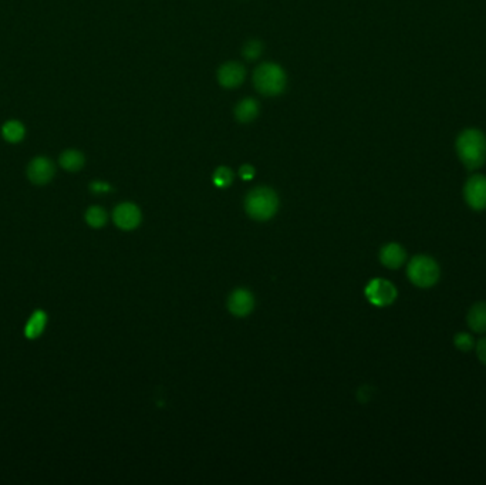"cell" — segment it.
I'll list each match as a JSON object with an SVG mask.
<instances>
[{
    "instance_id": "obj_16",
    "label": "cell",
    "mask_w": 486,
    "mask_h": 485,
    "mask_svg": "<svg viewBox=\"0 0 486 485\" xmlns=\"http://www.w3.org/2000/svg\"><path fill=\"white\" fill-rule=\"evenodd\" d=\"M2 134H4V138H5L8 142L16 144V142H20V141L25 138L26 130H25V125H23L20 121L12 120V121H8V123L4 125Z\"/></svg>"
},
{
    "instance_id": "obj_22",
    "label": "cell",
    "mask_w": 486,
    "mask_h": 485,
    "mask_svg": "<svg viewBox=\"0 0 486 485\" xmlns=\"http://www.w3.org/2000/svg\"><path fill=\"white\" fill-rule=\"evenodd\" d=\"M255 168L252 167V165H249V164H247V165H242L240 167V170H239V175H240V178L242 179H245V181H251L254 177H255Z\"/></svg>"
},
{
    "instance_id": "obj_17",
    "label": "cell",
    "mask_w": 486,
    "mask_h": 485,
    "mask_svg": "<svg viewBox=\"0 0 486 485\" xmlns=\"http://www.w3.org/2000/svg\"><path fill=\"white\" fill-rule=\"evenodd\" d=\"M85 222L91 228H103L107 224V212L102 207H91L85 212Z\"/></svg>"
},
{
    "instance_id": "obj_8",
    "label": "cell",
    "mask_w": 486,
    "mask_h": 485,
    "mask_svg": "<svg viewBox=\"0 0 486 485\" xmlns=\"http://www.w3.org/2000/svg\"><path fill=\"white\" fill-rule=\"evenodd\" d=\"M55 164L46 158V157H37L34 158L29 168H27V175L29 179L36 184V185H46L50 182L55 177Z\"/></svg>"
},
{
    "instance_id": "obj_13",
    "label": "cell",
    "mask_w": 486,
    "mask_h": 485,
    "mask_svg": "<svg viewBox=\"0 0 486 485\" xmlns=\"http://www.w3.org/2000/svg\"><path fill=\"white\" fill-rule=\"evenodd\" d=\"M259 114V104L254 99H245L237 103L235 107V117L240 123H251Z\"/></svg>"
},
{
    "instance_id": "obj_21",
    "label": "cell",
    "mask_w": 486,
    "mask_h": 485,
    "mask_svg": "<svg viewBox=\"0 0 486 485\" xmlns=\"http://www.w3.org/2000/svg\"><path fill=\"white\" fill-rule=\"evenodd\" d=\"M90 189L94 193H107L111 191V186L107 182H102V181H94L90 184Z\"/></svg>"
},
{
    "instance_id": "obj_18",
    "label": "cell",
    "mask_w": 486,
    "mask_h": 485,
    "mask_svg": "<svg viewBox=\"0 0 486 485\" xmlns=\"http://www.w3.org/2000/svg\"><path fill=\"white\" fill-rule=\"evenodd\" d=\"M263 52V44L259 40H251L245 44L242 50V55L245 56L247 60H256L262 56Z\"/></svg>"
},
{
    "instance_id": "obj_12",
    "label": "cell",
    "mask_w": 486,
    "mask_h": 485,
    "mask_svg": "<svg viewBox=\"0 0 486 485\" xmlns=\"http://www.w3.org/2000/svg\"><path fill=\"white\" fill-rule=\"evenodd\" d=\"M469 327L476 333L486 332V302L475 303L466 316Z\"/></svg>"
},
{
    "instance_id": "obj_20",
    "label": "cell",
    "mask_w": 486,
    "mask_h": 485,
    "mask_svg": "<svg viewBox=\"0 0 486 485\" xmlns=\"http://www.w3.org/2000/svg\"><path fill=\"white\" fill-rule=\"evenodd\" d=\"M454 343H455L457 349L461 350V352H471L475 348L473 337L469 333H465V332H461V333H458L455 336Z\"/></svg>"
},
{
    "instance_id": "obj_19",
    "label": "cell",
    "mask_w": 486,
    "mask_h": 485,
    "mask_svg": "<svg viewBox=\"0 0 486 485\" xmlns=\"http://www.w3.org/2000/svg\"><path fill=\"white\" fill-rule=\"evenodd\" d=\"M233 181V172L228 167H219L216 168L214 174V184L219 188H226Z\"/></svg>"
},
{
    "instance_id": "obj_9",
    "label": "cell",
    "mask_w": 486,
    "mask_h": 485,
    "mask_svg": "<svg viewBox=\"0 0 486 485\" xmlns=\"http://www.w3.org/2000/svg\"><path fill=\"white\" fill-rule=\"evenodd\" d=\"M255 306V299L248 289H236L228 301L229 312L237 317L248 316Z\"/></svg>"
},
{
    "instance_id": "obj_15",
    "label": "cell",
    "mask_w": 486,
    "mask_h": 485,
    "mask_svg": "<svg viewBox=\"0 0 486 485\" xmlns=\"http://www.w3.org/2000/svg\"><path fill=\"white\" fill-rule=\"evenodd\" d=\"M84 163H85L84 156L76 150H67L60 157V165L70 172L80 171L84 167Z\"/></svg>"
},
{
    "instance_id": "obj_4",
    "label": "cell",
    "mask_w": 486,
    "mask_h": 485,
    "mask_svg": "<svg viewBox=\"0 0 486 485\" xmlns=\"http://www.w3.org/2000/svg\"><path fill=\"white\" fill-rule=\"evenodd\" d=\"M408 279L418 287H431L440 279L441 271L431 257L417 255L414 257L407 268Z\"/></svg>"
},
{
    "instance_id": "obj_11",
    "label": "cell",
    "mask_w": 486,
    "mask_h": 485,
    "mask_svg": "<svg viewBox=\"0 0 486 485\" xmlns=\"http://www.w3.org/2000/svg\"><path fill=\"white\" fill-rule=\"evenodd\" d=\"M407 259L405 250L400 244H387L380 251V261L388 269H398Z\"/></svg>"
},
{
    "instance_id": "obj_2",
    "label": "cell",
    "mask_w": 486,
    "mask_h": 485,
    "mask_svg": "<svg viewBox=\"0 0 486 485\" xmlns=\"http://www.w3.org/2000/svg\"><path fill=\"white\" fill-rule=\"evenodd\" d=\"M279 208L276 192L266 186L255 188L248 193L245 210L248 215L256 221H269Z\"/></svg>"
},
{
    "instance_id": "obj_3",
    "label": "cell",
    "mask_w": 486,
    "mask_h": 485,
    "mask_svg": "<svg viewBox=\"0 0 486 485\" xmlns=\"http://www.w3.org/2000/svg\"><path fill=\"white\" fill-rule=\"evenodd\" d=\"M255 88L268 97L280 95L287 84V77L284 70L276 63L261 64L254 74Z\"/></svg>"
},
{
    "instance_id": "obj_1",
    "label": "cell",
    "mask_w": 486,
    "mask_h": 485,
    "mask_svg": "<svg viewBox=\"0 0 486 485\" xmlns=\"http://www.w3.org/2000/svg\"><path fill=\"white\" fill-rule=\"evenodd\" d=\"M457 153L468 170H476L486 161V137L476 128L464 130L457 138Z\"/></svg>"
},
{
    "instance_id": "obj_23",
    "label": "cell",
    "mask_w": 486,
    "mask_h": 485,
    "mask_svg": "<svg viewBox=\"0 0 486 485\" xmlns=\"http://www.w3.org/2000/svg\"><path fill=\"white\" fill-rule=\"evenodd\" d=\"M476 355L479 360L486 364V337H482L480 341L476 343Z\"/></svg>"
},
{
    "instance_id": "obj_6",
    "label": "cell",
    "mask_w": 486,
    "mask_h": 485,
    "mask_svg": "<svg viewBox=\"0 0 486 485\" xmlns=\"http://www.w3.org/2000/svg\"><path fill=\"white\" fill-rule=\"evenodd\" d=\"M464 196L466 204L475 210L482 211L486 208V177L485 175H472L464 188Z\"/></svg>"
},
{
    "instance_id": "obj_5",
    "label": "cell",
    "mask_w": 486,
    "mask_h": 485,
    "mask_svg": "<svg viewBox=\"0 0 486 485\" xmlns=\"http://www.w3.org/2000/svg\"><path fill=\"white\" fill-rule=\"evenodd\" d=\"M366 298L374 306H390L397 299V289L385 279H373L366 286Z\"/></svg>"
},
{
    "instance_id": "obj_7",
    "label": "cell",
    "mask_w": 486,
    "mask_h": 485,
    "mask_svg": "<svg viewBox=\"0 0 486 485\" xmlns=\"http://www.w3.org/2000/svg\"><path fill=\"white\" fill-rule=\"evenodd\" d=\"M114 224L123 231H132L141 224V211L131 203L120 204L113 214Z\"/></svg>"
},
{
    "instance_id": "obj_10",
    "label": "cell",
    "mask_w": 486,
    "mask_h": 485,
    "mask_svg": "<svg viewBox=\"0 0 486 485\" xmlns=\"http://www.w3.org/2000/svg\"><path fill=\"white\" fill-rule=\"evenodd\" d=\"M247 71L240 63L229 62L219 67L218 70V81L225 88H235L240 86L245 80Z\"/></svg>"
},
{
    "instance_id": "obj_14",
    "label": "cell",
    "mask_w": 486,
    "mask_h": 485,
    "mask_svg": "<svg viewBox=\"0 0 486 485\" xmlns=\"http://www.w3.org/2000/svg\"><path fill=\"white\" fill-rule=\"evenodd\" d=\"M47 325V315L44 310H34L30 316V319L26 323L25 327V336L30 341L37 339L46 329Z\"/></svg>"
}]
</instances>
